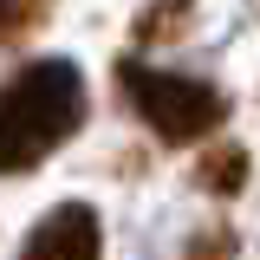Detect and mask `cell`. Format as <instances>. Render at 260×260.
<instances>
[{
  "instance_id": "6da1fadb",
  "label": "cell",
  "mask_w": 260,
  "mask_h": 260,
  "mask_svg": "<svg viewBox=\"0 0 260 260\" xmlns=\"http://www.w3.org/2000/svg\"><path fill=\"white\" fill-rule=\"evenodd\" d=\"M85 124V72L72 59H32L0 91V176H26Z\"/></svg>"
},
{
  "instance_id": "7a4b0ae2",
  "label": "cell",
  "mask_w": 260,
  "mask_h": 260,
  "mask_svg": "<svg viewBox=\"0 0 260 260\" xmlns=\"http://www.w3.org/2000/svg\"><path fill=\"white\" fill-rule=\"evenodd\" d=\"M117 85L137 104V117L156 130L162 143H202L208 130H221L228 98L208 85V78H189V72H169V65H143L124 59L117 65Z\"/></svg>"
},
{
  "instance_id": "3957f363",
  "label": "cell",
  "mask_w": 260,
  "mask_h": 260,
  "mask_svg": "<svg viewBox=\"0 0 260 260\" xmlns=\"http://www.w3.org/2000/svg\"><path fill=\"white\" fill-rule=\"evenodd\" d=\"M98 247H104L98 208H85V202H59V208L39 215V228L26 234L20 260H98Z\"/></svg>"
},
{
  "instance_id": "277c9868",
  "label": "cell",
  "mask_w": 260,
  "mask_h": 260,
  "mask_svg": "<svg viewBox=\"0 0 260 260\" xmlns=\"http://www.w3.org/2000/svg\"><path fill=\"white\" fill-rule=\"evenodd\" d=\"M241 182H247V150L228 143V150H208V156H202V189L208 195H234Z\"/></svg>"
},
{
  "instance_id": "5b68a950",
  "label": "cell",
  "mask_w": 260,
  "mask_h": 260,
  "mask_svg": "<svg viewBox=\"0 0 260 260\" xmlns=\"http://www.w3.org/2000/svg\"><path fill=\"white\" fill-rule=\"evenodd\" d=\"M46 7H52V0H0V46L20 39V32H32L46 20Z\"/></svg>"
},
{
  "instance_id": "8992f818",
  "label": "cell",
  "mask_w": 260,
  "mask_h": 260,
  "mask_svg": "<svg viewBox=\"0 0 260 260\" xmlns=\"http://www.w3.org/2000/svg\"><path fill=\"white\" fill-rule=\"evenodd\" d=\"M189 260H234V234H228V228L195 234V241H189Z\"/></svg>"
}]
</instances>
